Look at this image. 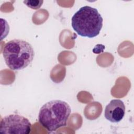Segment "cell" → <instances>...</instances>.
<instances>
[{
  "label": "cell",
  "instance_id": "cell-1",
  "mask_svg": "<svg viewBox=\"0 0 134 134\" xmlns=\"http://www.w3.org/2000/svg\"><path fill=\"white\" fill-rule=\"evenodd\" d=\"M103 22V19L97 9L90 6L81 7L71 19L74 30L79 35L90 38L99 34Z\"/></svg>",
  "mask_w": 134,
  "mask_h": 134
},
{
  "label": "cell",
  "instance_id": "cell-3",
  "mask_svg": "<svg viewBox=\"0 0 134 134\" xmlns=\"http://www.w3.org/2000/svg\"><path fill=\"white\" fill-rule=\"evenodd\" d=\"M71 112V107L66 102L61 100H52L41 107L38 120L48 131L52 132L66 125Z\"/></svg>",
  "mask_w": 134,
  "mask_h": 134
},
{
  "label": "cell",
  "instance_id": "cell-2",
  "mask_svg": "<svg viewBox=\"0 0 134 134\" xmlns=\"http://www.w3.org/2000/svg\"><path fill=\"white\" fill-rule=\"evenodd\" d=\"M3 55L7 66L12 70H23L28 66L35 57L32 46L22 39H13L5 43Z\"/></svg>",
  "mask_w": 134,
  "mask_h": 134
},
{
  "label": "cell",
  "instance_id": "cell-5",
  "mask_svg": "<svg viewBox=\"0 0 134 134\" xmlns=\"http://www.w3.org/2000/svg\"><path fill=\"white\" fill-rule=\"evenodd\" d=\"M125 106L124 102L119 99H114L106 105L104 110L105 118L111 122H119L124 118Z\"/></svg>",
  "mask_w": 134,
  "mask_h": 134
},
{
  "label": "cell",
  "instance_id": "cell-4",
  "mask_svg": "<svg viewBox=\"0 0 134 134\" xmlns=\"http://www.w3.org/2000/svg\"><path fill=\"white\" fill-rule=\"evenodd\" d=\"M31 128L29 120L18 114L4 117L0 123V132L4 134H28Z\"/></svg>",
  "mask_w": 134,
  "mask_h": 134
},
{
  "label": "cell",
  "instance_id": "cell-6",
  "mask_svg": "<svg viewBox=\"0 0 134 134\" xmlns=\"http://www.w3.org/2000/svg\"><path fill=\"white\" fill-rule=\"evenodd\" d=\"M43 1L38 0H29V1H24L23 3L27 5L28 7L33 9H38L42 5Z\"/></svg>",
  "mask_w": 134,
  "mask_h": 134
}]
</instances>
